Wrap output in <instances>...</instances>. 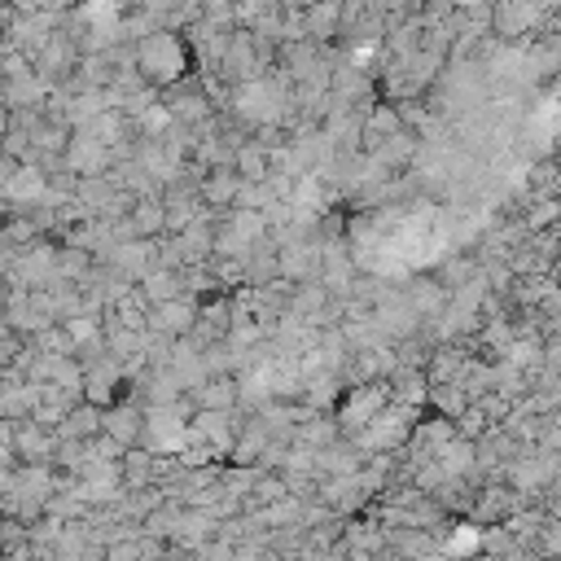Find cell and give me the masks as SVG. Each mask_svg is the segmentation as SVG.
Returning a JSON list of instances; mask_svg holds the SVG:
<instances>
[{
  "label": "cell",
  "instance_id": "6da1fadb",
  "mask_svg": "<svg viewBox=\"0 0 561 561\" xmlns=\"http://www.w3.org/2000/svg\"><path fill=\"white\" fill-rule=\"evenodd\" d=\"M136 48V70H140V79L149 83V88H171V83H180L184 75H188V66H193V57H188V48H184V39L175 35V31H153V35H145L140 44H131Z\"/></svg>",
  "mask_w": 561,
  "mask_h": 561
},
{
  "label": "cell",
  "instance_id": "7a4b0ae2",
  "mask_svg": "<svg viewBox=\"0 0 561 561\" xmlns=\"http://www.w3.org/2000/svg\"><path fill=\"white\" fill-rule=\"evenodd\" d=\"M75 61H79V48H75L70 31H53L48 44L31 57V70H35V79L44 83V92H57V88H66V79L75 75Z\"/></svg>",
  "mask_w": 561,
  "mask_h": 561
},
{
  "label": "cell",
  "instance_id": "3957f363",
  "mask_svg": "<svg viewBox=\"0 0 561 561\" xmlns=\"http://www.w3.org/2000/svg\"><path fill=\"white\" fill-rule=\"evenodd\" d=\"M18 465H53V451H57V434L35 425L31 416L26 421H13V438H9Z\"/></svg>",
  "mask_w": 561,
  "mask_h": 561
},
{
  "label": "cell",
  "instance_id": "277c9868",
  "mask_svg": "<svg viewBox=\"0 0 561 561\" xmlns=\"http://www.w3.org/2000/svg\"><path fill=\"white\" fill-rule=\"evenodd\" d=\"M140 412H145V408H140L131 394H127V399H114L110 408H101V434L114 438L123 451L136 447V443H140Z\"/></svg>",
  "mask_w": 561,
  "mask_h": 561
},
{
  "label": "cell",
  "instance_id": "5b68a950",
  "mask_svg": "<svg viewBox=\"0 0 561 561\" xmlns=\"http://www.w3.org/2000/svg\"><path fill=\"white\" fill-rule=\"evenodd\" d=\"M105 267H114V272L127 276V280H140V276L153 267V237H136V241L114 245L110 259H105Z\"/></svg>",
  "mask_w": 561,
  "mask_h": 561
},
{
  "label": "cell",
  "instance_id": "8992f818",
  "mask_svg": "<svg viewBox=\"0 0 561 561\" xmlns=\"http://www.w3.org/2000/svg\"><path fill=\"white\" fill-rule=\"evenodd\" d=\"M193 412H232L237 408V381L232 377H206L193 394H188Z\"/></svg>",
  "mask_w": 561,
  "mask_h": 561
},
{
  "label": "cell",
  "instance_id": "52a82bcc",
  "mask_svg": "<svg viewBox=\"0 0 561 561\" xmlns=\"http://www.w3.org/2000/svg\"><path fill=\"white\" fill-rule=\"evenodd\" d=\"M302 26H307V39L329 48L337 44V0H316L311 9H302Z\"/></svg>",
  "mask_w": 561,
  "mask_h": 561
},
{
  "label": "cell",
  "instance_id": "ba28073f",
  "mask_svg": "<svg viewBox=\"0 0 561 561\" xmlns=\"http://www.w3.org/2000/svg\"><path fill=\"white\" fill-rule=\"evenodd\" d=\"M136 289H140V298H145L149 307H158V302H171V298H180V294H184V280H180V272H167V267H149V272L136 280Z\"/></svg>",
  "mask_w": 561,
  "mask_h": 561
},
{
  "label": "cell",
  "instance_id": "9c48e42d",
  "mask_svg": "<svg viewBox=\"0 0 561 561\" xmlns=\"http://www.w3.org/2000/svg\"><path fill=\"white\" fill-rule=\"evenodd\" d=\"M53 434H57V438H79V443L96 438V434H101V408H92V403H75V408L66 412V421H61Z\"/></svg>",
  "mask_w": 561,
  "mask_h": 561
},
{
  "label": "cell",
  "instance_id": "30bf717a",
  "mask_svg": "<svg viewBox=\"0 0 561 561\" xmlns=\"http://www.w3.org/2000/svg\"><path fill=\"white\" fill-rule=\"evenodd\" d=\"M127 219H131L136 237H162V232H167V224H162V202H158V197H136L131 210H127Z\"/></svg>",
  "mask_w": 561,
  "mask_h": 561
}]
</instances>
